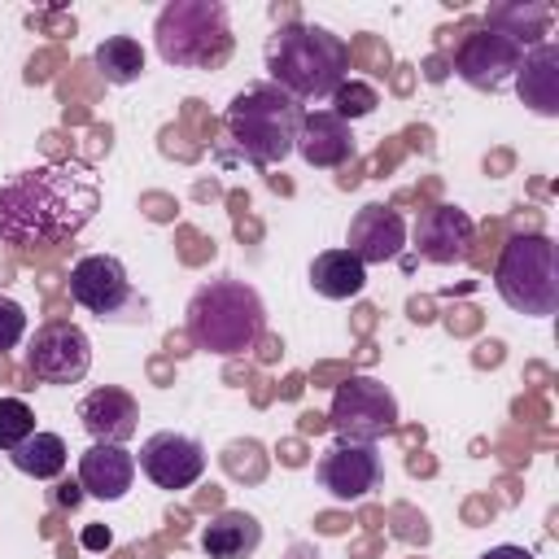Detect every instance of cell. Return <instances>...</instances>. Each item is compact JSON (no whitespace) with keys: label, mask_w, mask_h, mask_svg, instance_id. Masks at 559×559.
<instances>
[{"label":"cell","mask_w":559,"mask_h":559,"mask_svg":"<svg viewBox=\"0 0 559 559\" xmlns=\"http://www.w3.org/2000/svg\"><path fill=\"white\" fill-rule=\"evenodd\" d=\"M100 210V183L83 162H39L0 183V240L57 245Z\"/></svg>","instance_id":"cell-1"},{"label":"cell","mask_w":559,"mask_h":559,"mask_svg":"<svg viewBox=\"0 0 559 559\" xmlns=\"http://www.w3.org/2000/svg\"><path fill=\"white\" fill-rule=\"evenodd\" d=\"M301 118H306L301 100L280 92L271 79L249 83L223 109V157H236V162L266 170L293 153Z\"/></svg>","instance_id":"cell-2"},{"label":"cell","mask_w":559,"mask_h":559,"mask_svg":"<svg viewBox=\"0 0 559 559\" xmlns=\"http://www.w3.org/2000/svg\"><path fill=\"white\" fill-rule=\"evenodd\" d=\"M266 70L293 100H328L349 79V44L319 22H293L266 39Z\"/></svg>","instance_id":"cell-3"},{"label":"cell","mask_w":559,"mask_h":559,"mask_svg":"<svg viewBox=\"0 0 559 559\" xmlns=\"http://www.w3.org/2000/svg\"><path fill=\"white\" fill-rule=\"evenodd\" d=\"M188 341L205 354H245L266 328V306L253 284L236 275H214L188 297Z\"/></svg>","instance_id":"cell-4"},{"label":"cell","mask_w":559,"mask_h":559,"mask_svg":"<svg viewBox=\"0 0 559 559\" xmlns=\"http://www.w3.org/2000/svg\"><path fill=\"white\" fill-rule=\"evenodd\" d=\"M157 57L175 70H218L231 48V17L223 0H170L153 22Z\"/></svg>","instance_id":"cell-5"},{"label":"cell","mask_w":559,"mask_h":559,"mask_svg":"<svg viewBox=\"0 0 559 559\" xmlns=\"http://www.w3.org/2000/svg\"><path fill=\"white\" fill-rule=\"evenodd\" d=\"M498 297L528 319H546L559 310V245L546 231H520L502 245L493 266Z\"/></svg>","instance_id":"cell-6"},{"label":"cell","mask_w":559,"mask_h":559,"mask_svg":"<svg viewBox=\"0 0 559 559\" xmlns=\"http://www.w3.org/2000/svg\"><path fill=\"white\" fill-rule=\"evenodd\" d=\"M328 424L341 441H358V445H376L380 437H389L397 428V397L384 380L376 376H349L336 384L332 393V411Z\"/></svg>","instance_id":"cell-7"},{"label":"cell","mask_w":559,"mask_h":559,"mask_svg":"<svg viewBox=\"0 0 559 559\" xmlns=\"http://www.w3.org/2000/svg\"><path fill=\"white\" fill-rule=\"evenodd\" d=\"M92 367V341L79 323H39L26 345V371L39 384H79Z\"/></svg>","instance_id":"cell-8"},{"label":"cell","mask_w":559,"mask_h":559,"mask_svg":"<svg viewBox=\"0 0 559 559\" xmlns=\"http://www.w3.org/2000/svg\"><path fill=\"white\" fill-rule=\"evenodd\" d=\"M520 57H524V48H520L515 39H507V35H498V31H489V26H480V31H467V39L459 44L454 70H459V79H463L467 87H476V92H502V87L515 79Z\"/></svg>","instance_id":"cell-9"},{"label":"cell","mask_w":559,"mask_h":559,"mask_svg":"<svg viewBox=\"0 0 559 559\" xmlns=\"http://www.w3.org/2000/svg\"><path fill=\"white\" fill-rule=\"evenodd\" d=\"M70 297L100 319H118L135 301V288L127 266L114 253H83L70 266Z\"/></svg>","instance_id":"cell-10"},{"label":"cell","mask_w":559,"mask_h":559,"mask_svg":"<svg viewBox=\"0 0 559 559\" xmlns=\"http://www.w3.org/2000/svg\"><path fill=\"white\" fill-rule=\"evenodd\" d=\"M135 467L157 485V489H192L205 476V445L188 432H153L140 445Z\"/></svg>","instance_id":"cell-11"},{"label":"cell","mask_w":559,"mask_h":559,"mask_svg":"<svg viewBox=\"0 0 559 559\" xmlns=\"http://www.w3.org/2000/svg\"><path fill=\"white\" fill-rule=\"evenodd\" d=\"M380 480H384V463H380L376 445L336 441V445L323 450V459H319V485H323L328 498H336V502H358V498L376 493Z\"/></svg>","instance_id":"cell-12"},{"label":"cell","mask_w":559,"mask_h":559,"mask_svg":"<svg viewBox=\"0 0 559 559\" xmlns=\"http://www.w3.org/2000/svg\"><path fill=\"white\" fill-rule=\"evenodd\" d=\"M472 236H476V223L459 205H432L415 218V249L424 262H437V266L463 262L472 253Z\"/></svg>","instance_id":"cell-13"},{"label":"cell","mask_w":559,"mask_h":559,"mask_svg":"<svg viewBox=\"0 0 559 559\" xmlns=\"http://www.w3.org/2000/svg\"><path fill=\"white\" fill-rule=\"evenodd\" d=\"M345 249H349L362 266L393 262V258L406 249V218H402L397 210H389V205H362V210L349 218Z\"/></svg>","instance_id":"cell-14"},{"label":"cell","mask_w":559,"mask_h":559,"mask_svg":"<svg viewBox=\"0 0 559 559\" xmlns=\"http://www.w3.org/2000/svg\"><path fill=\"white\" fill-rule=\"evenodd\" d=\"M293 153H301V162L314 166V170H336V166L354 162L358 140H354V127L345 118H336L332 109H314V114L301 118Z\"/></svg>","instance_id":"cell-15"},{"label":"cell","mask_w":559,"mask_h":559,"mask_svg":"<svg viewBox=\"0 0 559 559\" xmlns=\"http://www.w3.org/2000/svg\"><path fill=\"white\" fill-rule=\"evenodd\" d=\"M79 424L92 432V441L127 445L140 428V402L118 384H100L79 402Z\"/></svg>","instance_id":"cell-16"},{"label":"cell","mask_w":559,"mask_h":559,"mask_svg":"<svg viewBox=\"0 0 559 559\" xmlns=\"http://www.w3.org/2000/svg\"><path fill=\"white\" fill-rule=\"evenodd\" d=\"M135 485V454L127 445H109V441H92L79 454V489L100 498V502H118L127 498V489Z\"/></svg>","instance_id":"cell-17"},{"label":"cell","mask_w":559,"mask_h":559,"mask_svg":"<svg viewBox=\"0 0 559 559\" xmlns=\"http://www.w3.org/2000/svg\"><path fill=\"white\" fill-rule=\"evenodd\" d=\"M515 96L542 114V118H559V44L555 39H542L537 48H528L520 57V70H515Z\"/></svg>","instance_id":"cell-18"},{"label":"cell","mask_w":559,"mask_h":559,"mask_svg":"<svg viewBox=\"0 0 559 559\" xmlns=\"http://www.w3.org/2000/svg\"><path fill=\"white\" fill-rule=\"evenodd\" d=\"M258 546H262V524H258V515L236 511V507L218 511V515L201 528V550H205V559H249Z\"/></svg>","instance_id":"cell-19"},{"label":"cell","mask_w":559,"mask_h":559,"mask_svg":"<svg viewBox=\"0 0 559 559\" xmlns=\"http://www.w3.org/2000/svg\"><path fill=\"white\" fill-rule=\"evenodd\" d=\"M310 288L328 301H349L367 288V266L349 249H323L310 262Z\"/></svg>","instance_id":"cell-20"},{"label":"cell","mask_w":559,"mask_h":559,"mask_svg":"<svg viewBox=\"0 0 559 559\" xmlns=\"http://www.w3.org/2000/svg\"><path fill=\"white\" fill-rule=\"evenodd\" d=\"M550 4H542V0H511V4H493L489 13H485V26L489 31H498V35H507V39H515L524 52L528 48H537L542 39H546V31H550Z\"/></svg>","instance_id":"cell-21"},{"label":"cell","mask_w":559,"mask_h":559,"mask_svg":"<svg viewBox=\"0 0 559 559\" xmlns=\"http://www.w3.org/2000/svg\"><path fill=\"white\" fill-rule=\"evenodd\" d=\"M9 459H13L17 472H26L35 480H57L66 472V463H70V450H66V441L57 432L35 428L17 450H9Z\"/></svg>","instance_id":"cell-22"},{"label":"cell","mask_w":559,"mask_h":559,"mask_svg":"<svg viewBox=\"0 0 559 559\" xmlns=\"http://www.w3.org/2000/svg\"><path fill=\"white\" fill-rule=\"evenodd\" d=\"M92 61H96L100 79L114 83V87H127V83H135V79L144 74V48H140V39H131V35H105V39L96 44Z\"/></svg>","instance_id":"cell-23"},{"label":"cell","mask_w":559,"mask_h":559,"mask_svg":"<svg viewBox=\"0 0 559 559\" xmlns=\"http://www.w3.org/2000/svg\"><path fill=\"white\" fill-rule=\"evenodd\" d=\"M328 100H332V114H336V118L354 122V118H367V114L380 105V92H376L371 83H362V79H345Z\"/></svg>","instance_id":"cell-24"},{"label":"cell","mask_w":559,"mask_h":559,"mask_svg":"<svg viewBox=\"0 0 559 559\" xmlns=\"http://www.w3.org/2000/svg\"><path fill=\"white\" fill-rule=\"evenodd\" d=\"M35 432V411L22 397H0V450H17Z\"/></svg>","instance_id":"cell-25"},{"label":"cell","mask_w":559,"mask_h":559,"mask_svg":"<svg viewBox=\"0 0 559 559\" xmlns=\"http://www.w3.org/2000/svg\"><path fill=\"white\" fill-rule=\"evenodd\" d=\"M26 336V310L13 297H0V354H9Z\"/></svg>","instance_id":"cell-26"},{"label":"cell","mask_w":559,"mask_h":559,"mask_svg":"<svg viewBox=\"0 0 559 559\" xmlns=\"http://www.w3.org/2000/svg\"><path fill=\"white\" fill-rule=\"evenodd\" d=\"M480 559H533V550H524V546H493Z\"/></svg>","instance_id":"cell-27"},{"label":"cell","mask_w":559,"mask_h":559,"mask_svg":"<svg viewBox=\"0 0 559 559\" xmlns=\"http://www.w3.org/2000/svg\"><path fill=\"white\" fill-rule=\"evenodd\" d=\"M83 546H87V550L109 546V528H87V533H83Z\"/></svg>","instance_id":"cell-28"},{"label":"cell","mask_w":559,"mask_h":559,"mask_svg":"<svg viewBox=\"0 0 559 559\" xmlns=\"http://www.w3.org/2000/svg\"><path fill=\"white\" fill-rule=\"evenodd\" d=\"M79 498H83L79 480H74V485H61V493H57V502H61V507H79Z\"/></svg>","instance_id":"cell-29"}]
</instances>
